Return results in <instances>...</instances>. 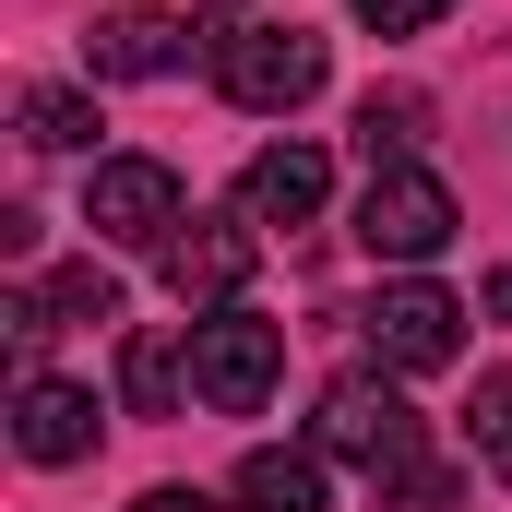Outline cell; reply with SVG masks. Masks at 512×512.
Wrapping results in <instances>:
<instances>
[{
    "instance_id": "cell-1",
    "label": "cell",
    "mask_w": 512,
    "mask_h": 512,
    "mask_svg": "<svg viewBox=\"0 0 512 512\" xmlns=\"http://www.w3.org/2000/svg\"><path fill=\"white\" fill-rule=\"evenodd\" d=\"M203 60H215V96H227V108H262V120H286V108H310V96H322V36H310V24H286V12L215 24V36H203Z\"/></svg>"
},
{
    "instance_id": "cell-2",
    "label": "cell",
    "mask_w": 512,
    "mask_h": 512,
    "mask_svg": "<svg viewBox=\"0 0 512 512\" xmlns=\"http://www.w3.org/2000/svg\"><path fill=\"white\" fill-rule=\"evenodd\" d=\"M310 453H322V465H358L370 489H393V477L417 465V405H405L382 370H346V382L322 393V417H310Z\"/></svg>"
},
{
    "instance_id": "cell-3",
    "label": "cell",
    "mask_w": 512,
    "mask_h": 512,
    "mask_svg": "<svg viewBox=\"0 0 512 512\" xmlns=\"http://www.w3.org/2000/svg\"><path fill=\"white\" fill-rule=\"evenodd\" d=\"M274 382H286V322H262V310H203L191 322V393L215 417H251Z\"/></svg>"
},
{
    "instance_id": "cell-4",
    "label": "cell",
    "mask_w": 512,
    "mask_h": 512,
    "mask_svg": "<svg viewBox=\"0 0 512 512\" xmlns=\"http://www.w3.org/2000/svg\"><path fill=\"white\" fill-rule=\"evenodd\" d=\"M84 227H96L108 251H167V239L191 227L179 167H167V155H96V179H84Z\"/></svg>"
},
{
    "instance_id": "cell-5",
    "label": "cell",
    "mask_w": 512,
    "mask_h": 512,
    "mask_svg": "<svg viewBox=\"0 0 512 512\" xmlns=\"http://www.w3.org/2000/svg\"><path fill=\"white\" fill-rule=\"evenodd\" d=\"M453 227H465V203L429 167H370V191H358V251L370 262H441Z\"/></svg>"
},
{
    "instance_id": "cell-6",
    "label": "cell",
    "mask_w": 512,
    "mask_h": 512,
    "mask_svg": "<svg viewBox=\"0 0 512 512\" xmlns=\"http://www.w3.org/2000/svg\"><path fill=\"white\" fill-rule=\"evenodd\" d=\"M358 322H370V358H382V370H453V346H465V298L429 286V274L382 286Z\"/></svg>"
},
{
    "instance_id": "cell-7",
    "label": "cell",
    "mask_w": 512,
    "mask_h": 512,
    "mask_svg": "<svg viewBox=\"0 0 512 512\" xmlns=\"http://www.w3.org/2000/svg\"><path fill=\"white\" fill-rule=\"evenodd\" d=\"M155 262H167V286L191 310H239V286H251V262H262V227L251 215H191Z\"/></svg>"
},
{
    "instance_id": "cell-8",
    "label": "cell",
    "mask_w": 512,
    "mask_h": 512,
    "mask_svg": "<svg viewBox=\"0 0 512 512\" xmlns=\"http://www.w3.org/2000/svg\"><path fill=\"white\" fill-rule=\"evenodd\" d=\"M12 453H24V465H84V453H96V393L48 382V370L12 382Z\"/></svg>"
},
{
    "instance_id": "cell-9",
    "label": "cell",
    "mask_w": 512,
    "mask_h": 512,
    "mask_svg": "<svg viewBox=\"0 0 512 512\" xmlns=\"http://www.w3.org/2000/svg\"><path fill=\"white\" fill-rule=\"evenodd\" d=\"M84 60H96V84H167V72H191V24L179 12H108L84 36Z\"/></svg>"
},
{
    "instance_id": "cell-10",
    "label": "cell",
    "mask_w": 512,
    "mask_h": 512,
    "mask_svg": "<svg viewBox=\"0 0 512 512\" xmlns=\"http://www.w3.org/2000/svg\"><path fill=\"white\" fill-rule=\"evenodd\" d=\"M322 191H334L322 143H274V155H251V179H239V215H251V227H310Z\"/></svg>"
},
{
    "instance_id": "cell-11",
    "label": "cell",
    "mask_w": 512,
    "mask_h": 512,
    "mask_svg": "<svg viewBox=\"0 0 512 512\" xmlns=\"http://www.w3.org/2000/svg\"><path fill=\"white\" fill-rule=\"evenodd\" d=\"M179 382H191V358L167 334H120V405L131 417H179Z\"/></svg>"
},
{
    "instance_id": "cell-12",
    "label": "cell",
    "mask_w": 512,
    "mask_h": 512,
    "mask_svg": "<svg viewBox=\"0 0 512 512\" xmlns=\"http://www.w3.org/2000/svg\"><path fill=\"white\" fill-rule=\"evenodd\" d=\"M239 512H322V453H274L262 441L239 465Z\"/></svg>"
},
{
    "instance_id": "cell-13",
    "label": "cell",
    "mask_w": 512,
    "mask_h": 512,
    "mask_svg": "<svg viewBox=\"0 0 512 512\" xmlns=\"http://www.w3.org/2000/svg\"><path fill=\"white\" fill-rule=\"evenodd\" d=\"M358 143H370V167H417V143H429V96H370L358 108Z\"/></svg>"
},
{
    "instance_id": "cell-14",
    "label": "cell",
    "mask_w": 512,
    "mask_h": 512,
    "mask_svg": "<svg viewBox=\"0 0 512 512\" xmlns=\"http://www.w3.org/2000/svg\"><path fill=\"white\" fill-rule=\"evenodd\" d=\"M12 120H24V143H36V155H84V143H96V108H84L72 84H36Z\"/></svg>"
},
{
    "instance_id": "cell-15",
    "label": "cell",
    "mask_w": 512,
    "mask_h": 512,
    "mask_svg": "<svg viewBox=\"0 0 512 512\" xmlns=\"http://www.w3.org/2000/svg\"><path fill=\"white\" fill-rule=\"evenodd\" d=\"M48 310H60V322H120V274H108V262H60V274H48Z\"/></svg>"
},
{
    "instance_id": "cell-16",
    "label": "cell",
    "mask_w": 512,
    "mask_h": 512,
    "mask_svg": "<svg viewBox=\"0 0 512 512\" xmlns=\"http://www.w3.org/2000/svg\"><path fill=\"white\" fill-rule=\"evenodd\" d=\"M465 429H477V465H489V477H512V370H489V382H477Z\"/></svg>"
},
{
    "instance_id": "cell-17",
    "label": "cell",
    "mask_w": 512,
    "mask_h": 512,
    "mask_svg": "<svg viewBox=\"0 0 512 512\" xmlns=\"http://www.w3.org/2000/svg\"><path fill=\"white\" fill-rule=\"evenodd\" d=\"M382 512H465V489H453V465H429V453H417V465L382 489Z\"/></svg>"
},
{
    "instance_id": "cell-18",
    "label": "cell",
    "mask_w": 512,
    "mask_h": 512,
    "mask_svg": "<svg viewBox=\"0 0 512 512\" xmlns=\"http://www.w3.org/2000/svg\"><path fill=\"white\" fill-rule=\"evenodd\" d=\"M441 12H453V0H358L370 36H417V24H441Z\"/></svg>"
},
{
    "instance_id": "cell-19",
    "label": "cell",
    "mask_w": 512,
    "mask_h": 512,
    "mask_svg": "<svg viewBox=\"0 0 512 512\" xmlns=\"http://www.w3.org/2000/svg\"><path fill=\"white\" fill-rule=\"evenodd\" d=\"M131 512H215V501H203V489H143Z\"/></svg>"
},
{
    "instance_id": "cell-20",
    "label": "cell",
    "mask_w": 512,
    "mask_h": 512,
    "mask_svg": "<svg viewBox=\"0 0 512 512\" xmlns=\"http://www.w3.org/2000/svg\"><path fill=\"white\" fill-rule=\"evenodd\" d=\"M489 322H512V262H501V274H489Z\"/></svg>"
}]
</instances>
